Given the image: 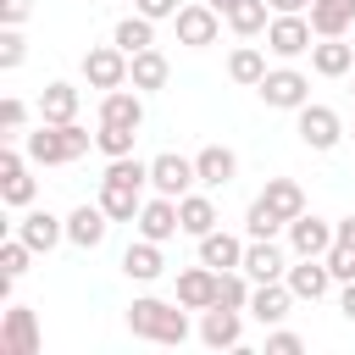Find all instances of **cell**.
I'll return each instance as SVG.
<instances>
[{
	"mask_svg": "<svg viewBox=\"0 0 355 355\" xmlns=\"http://www.w3.org/2000/svg\"><path fill=\"white\" fill-rule=\"evenodd\" d=\"M144 189H150V161L116 155V161L105 166V178H100V205H105V216H111V222H133L139 205H144Z\"/></svg>",
	"mask_w": 355,
	"mask_h": 355,
	"instance_id": "1",
	"label": "cell"
},
{
	"mask_svg": "<svg viewBox=\"0 0 355 355\" xmlns=\"http://www.w3.org/2000/svg\"><path fill=\"white\" fill-rule=\"evenodd\" d=\"M89 144H94V133L83 122H39L22 139V150H28L33 166H72V161L89 155Z\"/></svg>",
	"mask_w": 355,
	"mask_h": 355,
	"instance_id": "2",
	"label": "cell"
},
{
	"mask_svg": "<svg viewBox=\"0 0 355 355\" xmlns=\"http://www.w3.org/2000/svg\"><path fill=\"white\" fill-rule=\"evenodd\" d=\"M189 305H166L155 294H139L128 305V333L133 338H150V344H183L189 338Z\"/></svg>",
	"mask_w": 355,
	"mask_h": 355,
	"instance_id": "3",
	"label": "cell"
},
{
	"mask_svg": "<svg viewBox=\"0 0 355 355\" xmlns=\"http://www.w3.org/2000/svg\"><path fill=\"white\" fill-rule=\"evenodd\" d=\"M311 39H316V28H311L305 11H272V22H266V50H272L277 61L311 55Z\"/></svg>",
	"mask_w": 355,
	"mask_h": 355,
	"instance_id": "4",
	"label": "cell"
},
{
	"mask_svg": "<svg viewBox=\"0 0 355 355\" xmlns=\"http://www.w3.org/2000/svg\"><path fill=\"white\" fill-rule=\"evenodd\" d=\"M33 194H39V178H33L28 150L6 144V150H0V200H6L11 211H28V205H33Z\"/></svg>",
	"mask_w": 355,
	"mask_h": 355,
	"instance_id": "5",
	"label": "cell"
},
{
	"mask_svg": "<svg viewBox=\"0 0 355 355\" xmlns=\"http://www.w3.org/2000/svg\"><path fill=\"white\" fill-rule=\"evenodd\" d=\"M255 94H261L266 111H300V105L311 100V78H305L300 67H272V72L255 83Z\"/></svg>",
	"mask_w": 355,
	"mask_h": 355,
	"instance_id": "6",
	"label": "cell"
},
{
	"mask_svg": "<svg viewBox=\"0 0 355 355\" xmlns=\"http://www.w3.org/2000/svg\"><path fill=\"white\" fill-rule=\"evenodd\" d=\"M294 133H300V144L305 150H316V155H327V150H338V139H344V122H338V111L333 105H300L294 111Z\"/></svg>",
	"mask_w": 355,
	"mask_h": 355,
	"instance_id": "7",
	"label": "cell"
},
{
	"mask_svg": "<svg viewBox=\"0 0 355 355\" xmlns=\"http://www.w3.org/2000/svg\"><path fill=\"white\" fill-rule=\"evenodd\" d=\"M222 11L216 6H205V0H194V6H178V17H172V28H178V44H189V50H211L216 39H222Z\"/></svg>",
	"mask_w": 355,
	"mask_h": 355,
	"instance_id": "8",
	"label": "cell"
},
{
	"mask_svg": "<svg viewBox=\"0 0 355 355\" xmlns=\"http://www.w3.org/2000/svg\"><path fill=\"white\" fill-rule=\"evenodd\" d=\"M128 67H133V55L122 50V44H89L83 50V83L89 89H122L128 83Z\"/></svg>",
	"mask_w": 355,
	"mask_h": 355,
	"instance_id": "9",
	"label": "cell"
},
{
	"mask_svg": "<svg viewBox=\"0 0 355 355\" xmlns=\"http://www.w3.org/2000/svg\"><path fill=\"white\" fill-rule=\"evenodd\" d=\"M194 183H200V172H194V155H178V150H166V155H155V161H150V189H155V194H172V200H183Z\"/></svg>",
	"mask_w": 355,
	"mask_h": 355,
	"instance_id": "10",
	"label": "cell"
},
{
	"mask_svg": "<svg viewBox=\"0 0 355 355\" xmlns=\"http://www.w3.org/2000/svg\"><path fill=\"white\" fill-rule=\"evenodd\" d=\"M133 227H139V239H155V244H166V239H178V233H183V216H178V200H172V194H150V200L139 205V216H133Z\"/></svg>",
	"mask_w": 355,
	"mask_h": 355,
	"instance_id": "11",
	"label": "cell"
},
{
	"mask_svg": "<svg viewBox=\"0 0 355 355\" xmlns=\"http://www.w3.org/2000/svg\"><path fill=\"white\" fill-rule=\"evenodd\" d=\"M17 239L33 250V255H50L61 239H67V216H55V211H39V205H28L22 216H17Z\"/></svg>",
	"mask_w": 355,
	"mask_h": 355,
	"instance_id": "12",
	"label": "cell"
},
{
	"mask_svg": "<svg viewBox=\"0 0 355 355\" xmlns=\"http://www.w3.org/2000/svg\"><path fill=\"white\" fill-rule=\"evenodd\" d=\"M0 355H39V316L28 305H6V316H0Z\"/></svg>",
	"mask_w": 355,
	"mask_h": 355,
	"instance_id": "13",
	"label": "cell"
},
{
	"mask_svg": "<svg viewBox=\"0 0 355 355\" xmlns=\"http://www.w3.org/2000/svg\"><path fill=\"white\" fill-rule=\"evenodd\" d=\"M105 233H111V216H105V205L94 200H83V205H72L67 211V244H78V250H100L105 244Z\"/></svg>",
	"mask_w": 355,
	"mask_h": 355,
	"instance_id": "14",
	"label": "cell"
},
{
	"mask_svg": "<svg viewBox=\"0 0 355 355\" xmlns=\"http://www.w3.org/2000/svg\"><path fill=\"white\" fill-rule=\"evenodd\" d=\"M244 338V311L233 305H205L200 311V344L205 349H233Z\"/></svg>",
	"mask_w": 355,
	"mask_h": 355,
	"instance_id": "15",
	"label": "cell"
},
{
	"mask_svg": "<svg viewBox=\"0 0 355 355\" xmlns=\"http://www.w3.org/2000/svg\"><path fill=\"white\" fill-rule=\"evenodd\" d=\"M283 283L294 288V300H322L333 288V272H327L322 255H294V266L283 272Z\"/></svg>",
	"mask_w": 355,
	"mask_h": 355,
	"instance_id": "16",
	"label": "cell"
},
{
	"mask_svg": "<svg viewBox=\"0 0 355 355\" xmlns=\"http://www.w3.org/2000/svg\"><path fill=\"white\" fill-rule=\"evenodd\" d=\"M288 250L294 255H327L333 250V222H322L316 211H300L288 222Z\"/></svg>",
	"mask_w": 355,
	"mask_h": 355,
	"instance_id": "17",
	"label": "cell"
},
{
	"mask_svg": "<svg viewBox=\"0 0 355 355\" xmlns=\"http://www.w3.org/2000/svg\"><path fill=\"white\" fill-rule=\"evenodd\" d=\"M100 122H111V128H144V94L139 89H105L100 94Z\"/></svg>",
	"mask_w": 355,
	"mask_h": 355,
	"instance_id": "18",
	"label": "cell"
},
{
	"mask_svg": "<svg viewBox=\"0 0 355 355\" xmlns=\"http://www.w3.org/2000/svg\"><path fill=\"white\" fill-rule=\"evenodd\" d=\"M288 305H294V288L277 277V283H255L250 288V316L261 322V327H277L283 316H288Z\"/></svg>",
	"mask_w": 355,
	"mask_h": 355,
	"instance_id": "19",
	"label": "cell"
},
{
	"mask_svg": "<svg viewBox=\"0 0 355 355\" xmlns=\"http://www.w3.org/2000/svg\"><path fill=\"white\" fill-rule=\"evenodd\" d=\"M311 28H316V39H349V28H355V0H311Z\"/></svg>",
	"mask_w": 355,
	"mask_h": 355,
	"instance_id": "20",
	"label": "cell"
},
{
	"mask_svg": "<svg viewBox=\"0 0 355 355\" xmlns=\"http://www.w3.org/2000/svg\"><path fill=\"white\" fill-rule=\"evenodd\" d=\"M311 72L316 78H349L355 72V44L349 39H316L311 44Z\"/></svg>",
	"mask_w": 355,
	"mask_h": 355,
	"instance_id": "21",
	"label": "cell"
},
{
	"mask_svg": "<svg viewBox=\"0 0 355 355\" xmlns=\"http://www.w3.org/2000/svg\"><path fill=\"white\" fill-rule=\"evenodd\" d=\"M194 172H200V189H227V183L239 178V155H233L227 144H205V150L194 155Z\"/></svg>",
	"mask_w": 355,
	"mask_h": 355,
	"instance_id": "22",
	"label": "cell"
},
{
	"mask_svg": "<svg viewBox=\"0 0 355 355\" xmlns=\"http://www.w3.org/2000/svg\"><path fill=\"white\" fill-rule=\"evenodd\" d=\"M178 305H189V311H205V305H216V266H183L178 272Z\"/></svg>",
	"mask_w": 355,
	"mask_h": 355,
	"instance_id": "23",
	"label": "cell"
},
{
	"mask_svg": "<svg viewBox=\"0 0 355 355\" xmlns=\"http://www.w3.org/2000/svg\"><path fill=\"white\" fill-rule=\"evenodd\" d=\"M122 272H128L133 283H155V277L166 272V255H161V244H155V239H133V244L122 250Z\"/></svg>",
	"mask_w": 355,
	"mask_h": 355,
	"instance_id": "24",
	"label": "cell"
},
{
	"mask_svg": "<svg viewBox=\"0 0 355 355\" xmlns=\"http://www.w3.org/2000/svg\"><path fill=\"white\" fill-rule=\"evenodd\" d=\"M166 78H172V61L150 44V50H139L133 55V67H128V83L139 89V94H155V89H166Z\"/></svg>",
	"mask_w": 355,
	"mask_h": 355,
	"instance_id": "25",
	"label": "cell"
},
{
	"mask_svg": "<svg viewBox=\"0 0 355 355\" xmlns=\"http://www.w3.org/2000/svg\"><path fill=\"white\" fill-rule=\"evenodd\" d=\"M244 272H250L255 283H277V277L288 272V261H283V250H277L272 239H250V244H244Z\"/></svg>",
	"mask_w": 355,
	"mask_h": 355,
	"instance_id": "26",
	"label": "cell"
},
{
	"mask_svg": "<svg viewBox=\"0 0 355 355\" xmlns=\"http://www.w3.org/2000/svg\"><path fill=\"white\" fill-rule=\"evenodd\" d=\"M78 105H83V94H78L72 83H44V94H39V122H78Z\"/></svg>",
	"mask_w": 355,
	"mask_h": 355,
	"instance_id": "27",
	"label": "cell"
},
{
	"mask_svg": "<svg viewBox=\"0 0 355 355\" xmlns=\"http://www.w3.org/2000/svg\"><path fill=\"white\" fill-rule=\"evenodd\" d=\"M178 216H183V233H189V239H205V233L216 227V200H211V189H205V194L189 189V194L178 200Z\"/></svg>",
	"mask_w": 355,
	"mask_h": 355,
	"instance_id": "28",
	"label": "cell"
},
{
	"mask_svg": "<svg viewBox=\"0 0 355 355\" xmlns=\"http://www.w3.org/2000/svg\"><path fill=\"white\" fill-rule=\"evenodd\" d=\"M200 261H205V266H216V272H227V266H244V239H233V233L211 227V233L200 239Z\"/></svg>",
	"mask_w": 355,
	"mask_h": 355,
	"instance_id": "29",
	"label": "cell"
},
{
	"mask_svg": "<svg viewBox=\"0 0 355 355\" xmlns=\"http://www.w3.org/2000/svg\"><path fill=\"white\" fill-rule=\"evenodd\" d=\"M261 200L283 216V222H294L300 211H305V189L294 183V178H266V189H261Z\"/></svg>",
	"mask_w": 355,
	"mask_h": 355,
	"instance_id": "30",
	"label": "cell"
},
{
	"mask_svg": "<svg viewBox=\"0 0 355 355\" xmlns=\"http://www.w3.org/2000/svg\"><path fill=\"white\" fill-rule=\"evenodd\" d=\"M266 72H272V67H266V50H255V44H239V50L227 55V78L244 83V89H255Z\"/></svg>",
	"mask_w": 355,
	"mask_h": 355,
	"instance_id": "31",
	"label": "cell"
},
{
	"mask_svg": "<svg viewBox=\"0 0 355 355\" xmlns=\"http://www.w3.org/2000/svg\"><path fill=\"white\" fill-rule=\"evenodd\" d=\"M111 44H122L128 55H139V50H150V44H155V22L133 11V17H122V22L111 28Z\"/></svg>",
	"mask_w": 355,
	"mask_h": 355,
	"instance_id": "32",
	"label": "cell"
},
{
	"mask_svg": "<svg viewBox=\"0 0 355 355\" xmlns=\"http://www.w3.org/2000/svg\"><path fill=\"white\" fill-rule=\"evenodd\" d=\"M266 22H272V6H266V0H239V6L227 11V28H233L239 39H255V33H266Z\"/></svg>",
	"mask_w": 355,
	"mask_h": 355,
	"instance_id": "33",
	"label": "cell"
},
{
	"mask_svg": "<svg viewBox=\"0 0 355 355\" xmlns=\"http://www.w3.org/2000/svg\"><path fill=\"white\" fill-rule=\"evenodd\" d=\"M244 233H250V239H277V233H288V222H283V216L255 194V200H250V211H244Z\"/></svg>",
	"mask_w": 355,
	"mask_h": 355,
	"instance_id": "34",
	"label": "cell"
},
{
	"mask_svg": "<svg viewBox=\"0 0 355 355\" xmlns=\"http://www.w3.org/2000/svg\"><path fill=\"white\" fill-rule=\"evenodd\" d=\"M133 139H139V128H111V122H100L94 150H100L105 161H116V155H133Z\"/></svg>",
	"mask_w": 355,
	"mask_h": 355,
	"instance_id": "35",
	"label": "cell"
},
{
	"mask_svg": "<svg viewBox=\"0 0 355 355\" xmlns=\"http://www.w3.org/2000/svg\"><path fill=\"white\" fill-rule=\"evenodd\" d=\"M28 261H33V250H28L22 239H6V244H0V277H11V283H17V277L28 272Z\"/></svg>",
	"mask_w": 355,
	"mask_h": 355,
	"instance_id": "36",
	"label": "cell"
},
{
	"mask_svg": "<svg viewBox=\"0 0 355 355\" xmlns=\"http://www.w3.org/2000/svg\"><path fill=\"white\" fill-rule=\"evenodd\" d=\"M22 61H28V39H22V28H6V33H0V67L17 72Z\"/></svg>",
	"mask_w": 355,
	"mask_h": 355,
	"instance_id": "37",
	"label": "cell"
},
{
	"mask_svg": "<svg viewBox=\"0 0 355 355\" xmlns=\"http://www.w3.org/2000/svg\"><path fill=\"white\" fill-rule=\"evenodd\" d=\"M300 349H305V338H300V333H288L283 322L266 333V355H300Z\"/></svg>",
	"mask_w": 355,
	"mask_h": 355,
	"instance_id": "38",
	"label": "cell"
},
{
	"mask_svg": "<svg viewBox=\"0 0 355 355\" xmlns=\"http://www.w3.org/2000/svg\"><path fill=\"white\" fill-rule=\"evenodd\" d=\"M322 261H327V272H333V283H349V277H355V250H344V244H333V250H327Z\"/></svg>",
	"mask_w": 355,
	"mask_h": 355,
	"instance_id": "39",
	"label": "cell"
},
{
	"mask_svg": "<svg viewBox=\"0 0 355 355\" xmlns=\"http://www.w3.org/2000/svg\"><path fill=\"white\" fill-rule=\"evenodd\" d=\"M22 122H28V105H22L17 94H6V100H0V128H6V133H22Z\"/></svg>",
	"mask_w": 355,
	"mask_h": 355,
	"instance_id": "40",
	"label": "cell"
},
{
	"mask_svg": "<svg viewBox=\"0 0 355 355\" xmlns=\"http://www.w3.org/2000/svg\"><path fill=\"white\" fill-rule=\"evenodd\" d=\"M33 17V0H0V28H22Z\"/></svg>",
	"mask_w": 355,
	"mask_h": 355,
	"instance_id": "41",
	"label": "cell"
},
{
	"mask_svg": "<svg viewBox=\"0 0 355 355\" xmlns=\"http://www.w3.org/2000/svg\"><path fill=\"white\" fill-rule=\"evenodd\" d=\"M133 11L150 17V22H172L178 17V0H133Z\"/></svg>",
	"mask_w": 355,
	"mask_h": 355,
	"instance_id": "42",
	"label": "cell"
},
{
	"mask_svg": "<svg viewBox=\"0 0 355 355\" xmlns=\"http://www.w3.org/2000/svg\"><path fill=\"white\" fill-rule=\"evenodd\" d=\"M333 244H344V250H355V211L333 222Z\"/></svg>",
	"mask_w": 355,
	"mask_h": 355,
	"instance_id": "43",
	"label": "cell"
},
{
	"mask_svg": "<svg viewBox=\"0 0 355 355\" xmlns=\"http://www.w3.org/2000/svg\"><path fill=\"white\" fill-rule=\"evenodd\" d=\"M338 316H344V322H355V277H349V283H338Z\"/></svg>",
	"mask_w": 355,
	"mask_h": 355,
	"instance_id": "44",
	"label": "cell"
},
{
	"mask_svg": "<svg viewBox=\"0 0 355 355\" xmlns=\"http://www.w3.org/2000/svg\"><path fill=\"white\" fill-rule=\"evenodd\" d=\"M272 11H311V0H266Z\"/></svg>",
	"mask_w": 355,
	"mask_h": 355,
	"instance_id": "45",
	"label": "cell"
},
{
	"mask_svg": "<svg viewBox=\"0 0 355 355\" xmlns=\"http://www.w3.org/2000/svg\"><path fill=\"white\" fill-rule=\"evenodd\" d=\"M205 6H216V11H222V17H227V11H233V6H239V0H205Z\"/></svg>",
	"mask_w": 355,
	"mask_h": 355,
	"instance_id": "46",
	"label": "cell"
},
{
	"mask_svg": "<svg viewBox=\"0 0 355 355\" xmlns=\"http://www.w3.org/2000/svg\"><path fill=\"white\" fill-rule=\"evenodd\" d=\"M349 44H355V28H349Z\"/></svg>",
	"mask_w": 355,
	"mask_h": 355,
	"instance_id": "47",
	"label": "cell"
},
{
	"mask_svg": "<svg viewBox=\"0 0 355 355\" xmlns=\"http://www.w3.org/2000/svg\"><path fill=\"white\" fill-rule=\"evenodd\" d=\"M349 139H355V133H349Z\"/></svg>",
	"mask_w": 355,
	"mask_h": 355,
	"instance_id": "48",
	"label": "cell"
},
{
	"mask_svg": "<svg viewBox=\"0 0 355 355\" xmlns=\"http://www.w3.org/2000/svg\"><path fill=\"white\" fill-rule=\"evenodd\" d=\"M349 94H355V89H349Z\"/></svg>",
	"mask_w": 355,
	"mask_h": 355,
	"instance_id": "49",
	"label": "cell"
}]
</instances>
